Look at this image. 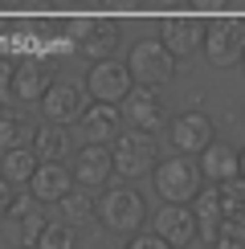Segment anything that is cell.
Returning <instances> with one entry per match:
<instances>
[{"label": "cell", "instance_id": "cell-1", "mask_svg": "<svg viewBox=\"0 0 245 249\" xmlns=\"http://www.w3.org/2000/svg\"><path fill=\"white\" fill-rule=\"evenodd\" d=\"M151 180H156V192L163 200H176V204H192L204 188V172H200V160L196 155H163L156 160V168H151Z\"/></svg>", "mask_w": 245, "mask_h": 249}, {"label": "cell", "instance_id": "cell-2", "mask_svg": "<svg viewBox=\"0 0 245 249\" xmlns=\"http://www.w3.org/2000/svg\"><path fill=\"white\" fill-rule=\"evenodd\" d=\"M94 221L110 233H122L131 237L135 229H143L147 221V200L131 188V184H119V188H106L98 196V209H94Z\"/></svg>", "mask_w": 245, "mask_h": 249}, {"label": "cell", "instance_id": "cell-3", "mask_svg": "<svg viewBox=\"0 0 245 249\" xmlns=\"http://www.w3.org/2000/svg\"><path fill=\"white\" fill-rule=\"evenodd\" d=\"M110 155H115V176L122 180H139L156 168L159 160V147H156V135L151 131H139V127H127L110 139Z\"/></svg>", "mask_w": 245, "mask_h": 249}, {"label": "cell", "instance_id": "cell-4", "mask_svg": "<svg viewBox=\"0 0 245 249\" xmlns=\"http://www.w3.org/2000/svg\"><path fill=\"white\" fill-rule=\"evenodd\" d=\"M127 66H131V74H135L139 86H168L172 78H176V53H172L168 45H163L159 37H143L131 45V53H127Z\"/></svg>", "mask_w": 245, "mask_h": 249}, {"label": "cell", "instance_id": "cell-5", "mask_svg": "<svg viewBox=\"0 0 245 249\" xmlns=\"http://www.w3.org/2000/svg\"><path fill=\"white\" fill-rule=\"evenodd\" d=\"M245 57V17H217L204 25V61L229 70Z\"/></svg>", "mask_w": 245, "mask_h": 249}, {"label": "cell", "instance_id": "cell-6", "mask_svg": "<svg viewBox=\"0 0 245 249\" xmlns=\"http://www.w3.org/2000/svg\"><path fill=\"white\" fill-rule=\"evenodd\" d=\"M70 37H74L78 53L90 57V61H102V57H115L119 45H122V29L106 17H74L70 20Z\"/></svg>", "mask_w": 245, "mask_h": 249}, {"label": "cell", "instance_id": "cell-7", "mask_svg": "<svg viewBox=\"0 0 245 249\" xmlns=\"http://www.w3.org/2000/svg\"><path fill=\"white\" fill-rule=\"evenodd\" d=\"M122 123L159 135V131H168L172 115H168V107H163V98H159L156 86H139V82H135V90L122 98Z\"/></svg>", "mask_w": 245, "mask_h": 249}, {"label": "cell", "instance_id": "cell-8", "mask_svg": "<svg viewBox=\"0 0 245 249\" xmlns=\"http://www.w3.org/2000/svg\"><path fill=\"white\" fill-rule=\"evenodd\" d=\"M86 94L90 98H102V102H122L135 90V74H131V66L127 61H115V57H102L90 66V74H86Z\"/></svg>", "mask_w": 245, "mask_h": 249}, {"label": "cell", "instance_id": "cell-9", "mask_svg": "<svg viewBox=\"0 0 245 249\" xmlns=\"http://www.w3.org/2000/svg\"><path fill=\"white\" fill-rule=\"evenodd\" d=\"M86 102H90L86 86L53 78V86H49L45 98H41V115H45V123H61V127H70V123H78V115L86 110Z\"/></svg>", "mask_w": 245, "mask_h": 249}, {"label": "cell", "instance_id": "cell-10", "mask_svg": "<svg viewBox=\"0 0 245 249\" xmlns=\"http://www.w3.org/2000/svg\"><path fill=\"white\" fill-rule=\"evenodd\" d=\"M74 184H82V188L98 192L106 188V180L115 176V155H110V143H86V147L74 151Z\"/></svg>", "mask_w": 245, "mask_h": 249}, {"label": "cell", "instance_id": "cell-11", "mask_svg": "<svg viewBox=\"0 0 245 249\" xmlns=\"http://www.w3.org/2000/svg\"><path fill=\"white\" fill-rule=\"evenodd\" d=\"M168 135H172V147L184 151V155H200L212 139H217L212 119L204 115V110H184V115H176L168 123Z\"/></svg>", "mask_w": 245, "mask_h": 249}, {"label": "cell", "instance_id": "cell-12", "mask_svg": "<svg viewBox=\"0 0 245 249\" xmlns=\"http://www.w3.org/2000/svg\"><path fill=\"white\" fill-rule=\"evenodd\" d=\"M49 86H53V66H49V61L20 57L17 66H13V102H20V107L41 102Z\"/></svg>", "mask_w": 245, "mask_h": 249}, {"label": "cell", "instance_id": "cell-13", "mask_svg": "<svg viewBox=\"0 0 245 249\" xmlns=\"http://www.w3.org/2000/svg\"><path fill=\"white\" fill-rule=\"evenodd\" d=\"M159 41L180 57H192V53H200L204 49V20L196 17H180V13H168L159 20Z\"/></svg>", "mask_w": 245, "mask_h": 249}, {"label": "cell", "instance_id": "cell-14", "mask_svg": "<svg viewBox=\"0 0 245 249\" xmlns=\"http://www.w3.org/2000/svg\"><path fill=\"white\" fill-rule=\"evenodd\" d=\"M156 229L163 233L168 245H196L200 241V221H196V209L188 204H176V200H163V209L156 213Z\"/></svg>", "mask_w": 245, "mask_h": 249}, {"label": "cell", "instance_id": "cell-15", "mask_svg": "<svg viewBox=\"0 0 245 249\" xmlns=\"http://www.w3.org/2000/svg\"><path fill=\"white\" fill-rule=\"evenodd\" d=\"M78 127H82V135H86V143H110L122 131V102L90 98L86 110L78 115Z\"/></svg>", "mask_w": 245, "mask_h": 249}, {"label": "cell", "instance_id": "cell-16", "mask_svg": "<svg viewBox=\"0 0 245 249\" xmlns=\"http://www.w3.org/2000/svg\"><path fill=\"white\" fill-rule=\"evenodd\" d=\"M70 188H74V172L66 168V160H41L33 180H29V192H33L41 204H57Z\"/></svg>", "mask_w": 245, "mask_h": 249}, {"label": "cell", "instance_id": "cell-17", "mask_svg": "<svg viewBox=\"0 0 245 249\" xmlns=\"http://www.w3.org/2000/svg\"><path fill=\"white\" fill-rule=\"evenodd\" d=\"M200 172H204V180H212V184L237 180V176H241V151L233 147V143L212 139L209 147L200 151Z\"/></svg>", "mask_w": 245, "mask_h": 249}, {"label": "cell", "instance_id": "cell-18", "mask_svg": "<svg viewBox=\"0 0 245 249\" xmlns=\"http://www.w3.org/2000/svg\"><path fill=\"white\" fill-rule=\"evenodd\" d=\"M37 163H41V155L33 151V143L29 147H4L0 151V176L8 184H29L33 172H37Z\"/></svg>", "mask_w": 245, "mask_h": 249}, {"label": "cell", "instance_id": "cell-19", "mask_svg": "<svg viewBox=\"0 0 245 249\" xmlns=\"http://www.w3.org/2000/svg\"><path fill=\"white\" fill-rule=\"evenodd\" d=\"M37 135V123L25 115V110H8L0 107V151L4 147H29Z\"/></svg>", "mask_w": 245, "mask_h": 249}, {"label": "cell", "instance_id": "cell-20", "mask_svg": "<svg viewBox=\"0 0 245 249\" xmlns=\"http://www.w3.org/2000/svg\"><path fill=\"white\" fill-rule=\"evenodd\" d=\"M33 151L41 160H70V155H74V139H70V131L61 127V123H45V127H37V135H33Z\"/></svg>", "mask_w": 245, "mask_h": 249}, {"label": "cell", "instance_id": "cell-21", "mask_svg": "<svg viewBox=\"0 0 245 249\" xmlns=\"http://www.w3.org/2000/svg\"><path fill=\"white\" fill-rule=\"evenodd\" d=\"M4 229H8V241H13V245H37L41 229H45L41 204H37V209H29V213H20V216H8Z\"/></svg>", "mask_w": 245, "mask_h": 249}, {"label": "cell", "instance_id": "cell-22", "mask_svg": "<svg viewBox=\"0 0 245 249\" xmlns=\"http://www.w3.org/2000/svg\"><path fill=\"white\" fill-rule=\"evenodd\" d=\"M57 204H61V216H66L70 225H86V221H94V209H98V200L90 196V188H82V184H78V188H70Z\"/></svg>", "mask_w": 245, "mask_h": 249}, {"label": "cell", "instance_id": "cell-23", "mask_svg": "<svg viewBox=\"0 0 245 249\" xmlns=\"http://www.w3.org/2000/svg\"><path fill=\"white\" fill-rule=\"evenodd\" d=\"M78 237L70 229V221H45V229L37 237V249H70Z\"/></svg>", "mask_w": 245, "mask_h": 249}, {"label": "cell", "instance_id": "cell-24", "mask_svg": "<svg viewBox=\"0 0 245 249\" xmlns=\"http://www.w3.org/2000/svg\"><path fill=\"white\" fill-rule=\"evenodd\" d=\"M13 66H17L13 57L0 53V107H8V102H13Z\"/></svg>", "mask_w": 245, "mask_h": 249}, {"label": "cell", "instance_id": "cell-25", "mask_svg": "<svg viewBox=\"0 0 245 249\" xmlns=\"http://www.w3.org/2000/svg\"><path fill=\"white\" fill-rule=\"evenodd\" d=\"M131 249H168V241H163V233L156 229V233H131Z\"/></svg>", "mask_w": 245, "mask_h": 249}, {"label": "cell", "instance_id": "cell-26", "mask_svg": "<svg viewBox=\"0 0 245 249\" xmlns=\"http://www.w3.org/2000/svg\"><path fill=\"white\" fill-rule=\"evenodd\" d=\"M229 0H192V8L196 13H217V8H225Z\"/></svg>", "mask_w": 245, "mask_h": 249}, {"label": "cell", "instance_id": "cell-27", "mask_svg": "<svg viewBox=\"0 0 245 249\" xmlns=\"http://www.w3.org/2000/svg\"><path fill=\"white\" fill-rule=\"evenodd\" d=\"M8 196H13V184L0 176V221H4V213H8Z\"/></svg>", "mask_w": 245, "mask_h": 249}, {"label": "cell", "instance_id": "cell-28", "mask_svg": "<svg viewBox=\"0 0 245 249\" xmlns=\"http://www.w3.org/2000/svg\"><path fill=\"white\" fill-rule=\"evenodd\" d=\"M102 4H106V8H131L135 0H102Z\"/></svg>", "mask_w": 245, "mask_h": 249}, {"label": "cell", "instance_id": "cell-29", "mask_svg": "<svg viewBox=\"0 0 245 249\" xmlns=\"http://www.w3.org/2000/svg\"><path fill=\"white\" fill-rule=\"evenodd\" d=\"M241 180H245V147H241Z\"/></svg>", "mask_w": 245, "mask_h": 249}, {"label": "cell", "instance_id": "cell-30", "mask_svg": "<svg viewBox=\"0 0 245 249\" xmlns=\"http://www.w3.org/2000/svg\"><path fill=\"white\" fill-rule=\"evenodd\" d=\"M241 70H245V57H241Z\"/></svg>", "mask_w": 245, "mask_h": 249}]
</instances>
